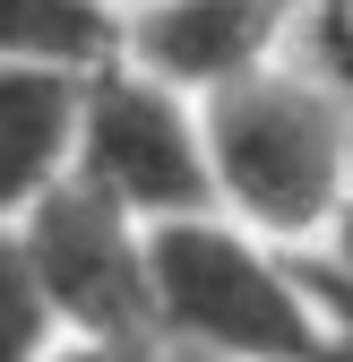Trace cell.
I'll list each match as a JSON object with an SVG mask.
<instances>
[{
    "mask_svg": "<svg viewBox=\"0 0 353 362\" xmlns=\"http://www.w3.org/2000/svg\"><path fill=\"white\" fill-rule=\"evenodd\" d=\"M69 173L95 181V190H112L129 216H147V224L225 207L198 95H181L172 78L138 69L129 52H112L95 78H86V121H78V164Z\"/></svg>",
    "mask_w": 353,
    "mask_h": 362,
    "instance_id": "obj_3",
    "label": "cell"
},
{
    "mask_svg": "<svg viewBox=\"0 0 353 362\" xmlns=\"http://www.w3.org/2000/svg\"><path fill=\"white\" fill-rule=\"evenodd\" d=\"M121 26H129L121 0H0V61L104 69L121 52Z\"/></svg>",
    "mask_w": 353,
    "mask_h": 362,
    "instance_id": "obj_7",
    "label": "cell"
},
{
    "mask_svg": "<svg viewBox=\"0 0 353 362\" xmlns=\"http://www.w3.org/2000/svg\"><path fill=\"white\" fill-rule=\"evenodd\" d=\"M26 267L43 302L61 310L69 337H129V345H164V302H155V224L129 216L95 181H52L26 224Z\"/></svg>",
    "mask_w": 353,
    "mask_h": 362,
    "instance_id": "obj_4",
    "label": "cell"
},
{
    "mask_svg": "<svg viewBox=\"0 0 353 362\" xmlns=\"http://www.w3.org/2000/svg\"><path fill=\"white\" fill-rule=\"evenodd\" d=\"M319 0H138L121 26V52L172 78L181 95H215L250 69H268L293 52V26Z\"/></svg>",
    "mask_w": 353,
    "mask_h": 362,
    "instance_id": "obj_5",
    "label": "cell"
},
{
    "mask_svg": "<svg viewBox=\"0 0 353 362\" xmlns=\"http://www.w3.org/2000/svg\"><path fill=\"white\" fill-rule=\"evenodd\" d=\"M86 78L61 61H0V224H26V207L69 181L78 164V121H86Z\"/></svg>",
    "mask_w": 353,
    "mask_h": 362,
    "instance_id": "obj_6",
    "label": "cell"
},
{
    "mask_svg": "<svg viewBox=\"0 0 353 362\" xmlns=\"http://www.w3.org/2000/svg\"><path fill=\"white\" fill-rule=\"evenodd\" d=\"M319 250H328V259L345 267V276H353V199L336 207V224H328V242H319Z\"/></svg>",
    "mask_w": 353,
    "mask_h": 362,
    "instance_id": "obj_10",
    "label": "cell"
},
{
    "mask_svg": "<svg viewBox=\"0 0 353 362\" xmlns=\"http://www.w3.org/2000/svg\"><path fill=\"white\" fill-rule=\"evenodd\" d=\"M43 362H172V345H129V337H61Z\"/></svg>",
    "mask_w": 353,
    "mask_h": 362,
    "instance_id": "obj_9",
    "label": "cell"
},
{
    "mask_svg": "<svg viewBox=\"0 0 353 362\" xmlns=\"http://www.w3.org/2000/svg\"><path fill=\"white\" fill-rule=\"evenodd\" d=\"M121 9H138V0H121Z\"/></svg>",
    "mask_w": 353,
    "mask_h": 362,
    "instance_id": "obj_12",
    "label": "cell"
},
{
    "mask_svg": "<svg viewBox=\"0 0 353 362\" xmlns=\"http://www.w3.org/2000/svg\"><path fill=\"white\" fill-rule=\"evenodd\" d=\"M155 302L164 345L207 362H328L336 320L319 310L301 259H285L241 216H172L155 224Z\"/></svg>",
    "mask_w": 353,
    "mask_h": 362,
    "instance_id": "obj_2",
    "label": "cell"
},
{
    "mask_svg": "<svg viewBox=\"0 0 353 362\" xmlns=\"http://www.w3.org/2000/svg\"><path fill=\"white\" fill-rule=\"evenodd\" d=\"M61 337L69 328H61V310L43 302V285H35L18 224H0V362H43Z\"/></svg>",
    "mask_w": 353,
    "mask_h": 362,
    "instance_id": "obj_8",
    "label": "cell"
},
{
    "mask_svg": "<svg viewBox=\"0 0 353 362\" xmlns=\"http://www.w3.org/2000/svg\"><path fill=\"white\" fill-rule=\"evenodd\" d=\"M225 216L268 242H328L353 199V86L328 61H268L198 95Z\"/></svg>",
    "mask_w": 353,
    "mask_h": 362,
    "instance_id": "obj_1",
    "label": "cell"
},
{
    "mask_svg": "<svg viewBox=\"0 0 353 362\" xmlns=\"http://www.w3.org/2000/svg\"><path fill=\"white\" fill-rule=\"evenodd\" d=\"M336 354H345V362H353V328H336Z\"/></svg>",
    "mask_w": 353,
    "mask_h": 362,
    "instance_id": "obj_11",
    "label": "cell"
}]
</instances>
